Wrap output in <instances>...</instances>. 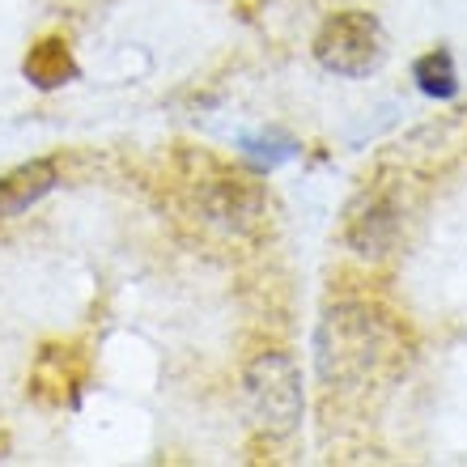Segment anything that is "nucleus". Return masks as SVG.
<instances>
[{
	"label": "nucleus",
	"instance_id": "obj_1",
	"mask_svg": "<svg viewBox=\"0 0 467 467\" xmlns=\"http://www.w3.org/2000/svg\"><path fill=\"white\" fill-rule=\"evenodd\" d=\"M395 357L391 319L369 302H332L315 323V374L327 391H361L387 374Z\"/></svg>",
	"mask_w": 467,
	"mask_h": 467
},
{
	"label": "nucleus",
	"instance_id": "obj_3",
	"mask_svg": "<svg viewBox=\"0 0 467 467\" xmlns=\"http://www.w3.org/2000/svg\"><path fill=\"white\" fill-rule=\"evenodd\" d=\"M243 408L268 438H289L306 417L302 366L285 348H264L243 366Z\"/></svg>",
	"mask_w": 467,
	"mask_h": 467
},
{
	"label": "nucleus",
	"instance_id": "obj_8",
	"mask_svg": "<svg viewBox=\"0 0 467 467\" xmlns=\"http://www.w3.org/2000/svg\"><path fill=\"white\" fill-rule=\"evenodd\" d=\"M22 77L35 89L51 94V89L73 86L77 77H81V64H77V56H73V47H68V38L64 35H43L35 47L26 51Z\"/></svg>",
	"mask_w": 467,
	"mask_h": 467
},
{
	"label": "nucleus",
	"instance_id": "obj_10",
	"mask_svg": "<svg viewBox=\"0 0 467 467\" xmlns=\"http://www.w3.org/2000/svg\"><path fill=\"white\" fill-rule=\"evenodd\" d=\"M238 149L255 171H276V166H285V161H294L302 153V145L281 128H259V132L238 136Z\"/></svg>",
	"mask_w": 467,
	"mask_h": 467
},
{
	"label": "nucleus",
	"instance_id": "obj_9",
	"mask_svg": "<svg viewBox=\"0 0 467 467\" xmlns=\"http://www.w3.org/2000/svg\"><path fill=\"white\" fill-rule=\"evenodd\" d=\"M412 81L425 99L433 102H451L459 94V68H455V56L446 47H433L425 51L417 64H412Z\"/></svg>",
	"mask_w": 467,
	"mask_h": 467
},
{
	"label": "nucleus",
	"instance_id": "obj_4",
	"mask_svg": "<svg viewBox=\"0 0 467 467\" xmlns=\"http://www.w3.org/2000/svg\"><path fill=\"white\" fill-rule=\"evenodd\" d=\"M310 56L323 73L345 77V81H366L387 64L391 38L379 13L369 9H340L319 26V35L310 43Z\"/></svg>",
	"mask_w": 467,
	"mask_h": 467
},
{
	"label": "nucleus",
	"instance_id": "obj_6",
	"mask_svg": "<svg viewBox=\"0 0 467 467\" xmlns=\"http://www.w3.org/2000/svg\"><path fill=\"white\" fill-rule=\"evenodd\" d=\"M30 395L47 408H77L81 391H86V361L68 345H47L35 357L30 379H26Z\"/></svg>",
	"mask_w": 467,
	"mask_h": 467
},
{
	"label": "nucleus",
	"instance_id": "obj_5",
	"mask_svg": "<svg viewBox=\"0 0 467 467\" xmlns=\"http://www.w3.org/2000/svg\"><path fill=\"white\" fill-rule=\"evenodd\" d=\"M404 234V204L400 192L387 183H366L353 200L345 204L340 217V243L366 264H379L400 246Z\"/></svg>",
	"mask_w": 467,
	"mask_h": 467
},
{
	"label": "nucleus",
	"instance_id": "obj_2",
	"mask_svg": "<svg viewBox=\"0 0 467 467\" xmlns=\"http://www.w3.org/2000/svg\"><path fill=\"white\" fill-rule=\"evenodd\" d=\"M187 204L209 230L225 238H259L272 222V200L259 179L222 166L213 158H196L192 171L183 174Z\"/></svg>",
	"mask_w": 467,
	"mask_h": 467
},
{
	"label": "nucleus",
	"instance_id": "obj_7",
	"mask_svg": "<svg viewBox=\"0 0 467 467\" xmlns=\"http://www.w3.org/2000/svg\"><path fill=\"white\" fill-rule=\"evenodd\" d=\"M56 187H60V166H56V158H30V161H22V166H13L9 174H0V222L30 213L38 200H47Z\"/></svg>",
	"mask_w": 467,
	"mask_h": 467
}]
</instances>
